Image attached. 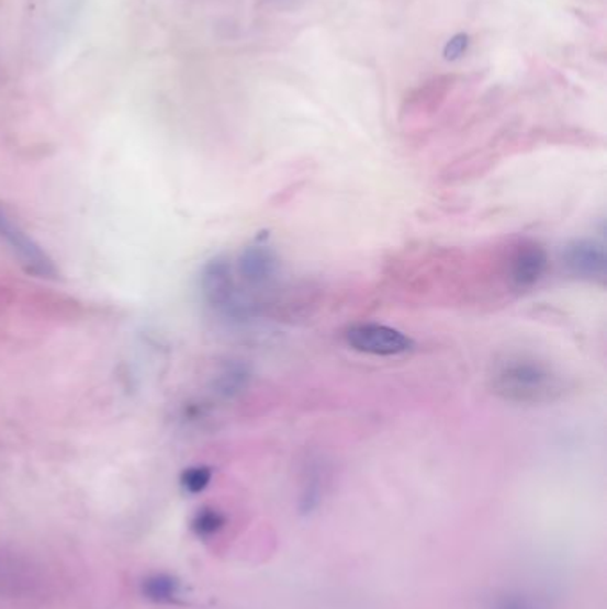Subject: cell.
Listing matches in <instances>:
<instances>
[{
    "instance_id": "3957f363",
    "label": "cell",
    "mask_w": 607,
    "mask_h": 609,
    "mask_svg": "<svg viewBox=\"0 0 607 609\" xmlns=\"http://www.w3.org/2000/svg\"><path fill=\"white\" fill-rule=\"evenodd\" d=\"M346 345L371 357H401L415 350V340L405 331L382 323H358L344 331Z\"/></svg>"
},
{
    "instance_id": "5b68a950",
    "label": "cell",
    "mask_w": 607,
    "mask_h": 609,
    "mask_svg": "<svg viewBox=\"0 0 607 609\" xmlns=\"http://www.w3.org/2000/svg\"><path fill=\"white\" fill-rule=\"evenodd\" d=\"M0 237L10 245L11 250L19 256L29 273L42 279H57V268L47 251L43 250L33 237L27 236L22 228L13 223L10 214L0 205Z\"/></svg>"
},
{
    "instance_id": "8992f818",
    "label": "cell",
    "mask_w": 607,
    "mask_h": 609,
    "mask_svg": "<svg viewBox=\"0 0 607 609\" xmlns=\"http://www.w3.org/2000/svg\"><path fill=\"white\" fill-rule=\"evenodd\" d=\"M561 262L572 279L592 284L606 282L607 256L603 243L595 239H574L563 248Z\"/></svg>"
},
{
    "instance_id": "ba28073f",
    "label": "cell",
    "mask_w": 607,
    "mask_h": 609,
    "mask_svg": "<svg viewBox=\"0 0 607 609\" xmlns=\"http://www.w3.org/2000/svg\"><path fill=\"white\" fill-rule=\"evenodd\" d=\"M251 373L248 365L243 362H226L220 373L214 376L212 382V391L222 399H234L245 393L250 385Z\"/></svg>"
},
{
    "instance_id": "9c48e42d",
    "label": "cell",
    "mask_w": 607,
    "mask_h": 609,
    "mask_svg": "<svg viewBox=\"0 0 607 609\" xmlns=\"http://www.w3.org/2000/svg\"><path fill=\"white\" fill-rule=\"evenodd\" d=\"M143 594L146 599L159 605H171L180 599L182 585L168 574H154L143 582Z\"/></svg>"
},
{
    "instance_id": "4fadbf2b",
    "label": "cell",
    "mask_w": 607,
    "mask_h": 609,
    "mask_svg": "<svg viewBox=\"0 0 607 609\" xmlns=\"http://www.w3.org/2000/svg\"><path fill=\"white\" fill-rule=\"evenodd\" d=\"M271 2H283V0H271Z\"/></svg>"
},
{
    "instance_id": "7c38bea8",
    "label": "cell",
    "mask_w": 607,
    "mask_h": 609,
    "mask_svg": "<svg viewBox=\"0 0 607 609\" xmlns=\"http://www.w3.org/2000/svg\"><path fill=\"white\" fill-rule=\"evenodd\" d=\"M469 45H471L469 34H454V36L446 43V47H443V57H446L448 61H458L460 57L465 56Z\"/></svg>"
},
{
    "instance_id": "8fae6325",
    "label": "cell",
    "mask_w": 607,
    "mask_h": 609,
    "mask_svg": "<svg viewBox=\"0 0 607 609\" xmlns=\"http://www.w3.org/2000/svg\"><path fill=\"white\" fill-rule=\"evenodd\" d=\"M212 471L205 465H194V467L186 469L180 476V485L189 494H200L211 485Z\"/></svg>"
},
{
    "instance_id": "6da1fadb",
    "label": "cell",
    "mask_w": 607,
    "mask_h": 609,
    "mask_svg": "<svg viewBox=\"0 0 607 609\" xmlns=\"http://www.w3.org/2000/svg\"><path fill=\"white\" fill-rule=\"evenodd\" d=\"M488 387L503 402L537 406L563 399L569 383L547 362L528 354H506L490 369Z\"/></svg>"
},
{
    "instance_id": "52a82bcc",
    "label": "cell",
    "mask_w": 607,
    "mask_h": 609,
    "mask_svg": "<svg viewBox=\"0 0 607 609\" xmlns=\"http://www.w3.org/2000/svg\"><path fill=\"white\" fill-rule=\"evenodd\" d=\"M236 274L246 287H268L280 274V259L277 251L266 243L246 246L237 259Z\"/></svg>"
},
{
    "instance_id": "30bf717a",
    "label": "cell",
    "mask_w": 607,
    "mask_h": 609,
    "mask_svg": "<svg viewBox=\"0 0 607 609\" xmlns=\"http://www.w3.org/2000/svg\"><path fill=\"white\" fill-rule=\"evenodd\" d=\"M225 525L226 519L222 511L216 510V508H202L199 514L194 515L191 528L200 537H211V534L222 531Z\"/></svg>"
},
{
    "instance_id": "7a4b0ae2",
    "label": "cell",
    "mask_w": 607,
    "mask_h": 609,
    "mask_svg": "<svg viewBox=\"0 0 607 609\" xmlns=\"http://www.w3.org/2000/svg\"><path fill=\"white\" fill-rule=\"evenodd\" d=\"M200 291L209 307L228 319L245 322L254 314V303L240 294L236 268L226 256L205 262L200 273Z\"/></svg>"
},
{
    "instance_id": "277c9868",
    "label": "cell",
    "mask_w": 607,
    "mask_h": 609,
    "mask_svg": "<svg viewBox=\"0 0 607 609\" xmlns=\"http://www.w3.org/2000/svg\"><path fill=\"white\" fill-rule=\"evenodd\" d=\"M549 268L546 248L538 243L522 239L509 248L506 257V279L509 287L524 293L543 279Z\"/></svg>"
}]
</instances>
